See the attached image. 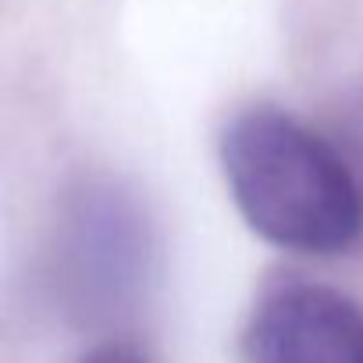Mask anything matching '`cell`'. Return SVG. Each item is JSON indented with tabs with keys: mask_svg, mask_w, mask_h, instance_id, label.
Masks as SVG:
<instances>
[{
	"mask_svg": "<svg viewBox=\"0 0 363 363\" xmlns=\"http://www.w3.org/2000/svg\"><path fill=\"white\" fill-rule=\"evenodd\" d=\"M221 171L246 225L278 250L335 257L363 235V178L349 153L257 104L221 132Z\"/></svg>",
	"mask_w": 363,
	"mask_h": 363,
	"instance_id": "cell-1",
	"label": "cell"
},
{
	"mask_svg": "<svg viewBox=\"0 0 363 363\" xmlns=\"http://www.w3.org/2000/svg\"><path fill=\"white\" fill-rule=\"evenodd\" d=\"M242 363H363V306L317 281H285L253 306Z\"/></svg>",
	"mask_w": 363,
	"mask_h": 363,
	"instance_id": "cell-2",
	"label": "cell"
},
{
	"mask_svg": "<svg viewBox=\"0 0 363 363\" xmlns=\"http://www.w3.org/2000/svg\"><path fill=\"white\" fill-rule=\"evenodd\" d=\"M345 150H349V160H352V167L359 171V178H363V100L352 107V114H349V139H345Z\"/></svg>",
	"mask_w": 363,
	"mask_h": 363,
	"instance_id": "cell-3",
	"label": "cell"
},
{
	"mask_svg": "<svg viewBox=\"0 0 363 363\" xmlns=\"http://www.w3.org/2000/svg\"><path fill=\"white\" fill-rule=\"evenodd\" d=\"M82 363H146V359L135 349H125V345H100Z\"/></svg>",
	"mask_w": 363,
	"mask_h": 363,
	"instance_id": "cell-4",
	"label": "cell"
}]
</instances>
